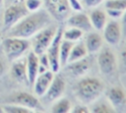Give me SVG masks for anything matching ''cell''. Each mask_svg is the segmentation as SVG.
I'll use <instances>...</instances> for the list:
<instances>
[{
	"instance_id": "cell-33",
	"label": "cell",
	"mask_w": 126,
	"mask_h": 113,
	"mask_svg": "<svg viewBox=\"0 0 126 113\" xmlns=\"http://www.w3.org/2000/svg\"><path fill=\"white\" fill-rule=\"evenodd\" d=\"M22 1H24V0H4V7L15 4V3H19V2H22Z\"/></svg>"
},
{
	"instance_id": "cell-11",
	"label": "cell",
	"mask_w": 126,
	"mask_h": 113,
	"mask_svg": "<svg viewBox=\"0 0 126 113\" xmlns=\"http://www.w3.org/2000/svg\"><path fill=\"white\" fill-rule=\"evenodd\" d=\"M65 88H66V84H65L64 79L60 75H57L55 73V75L53 77V80H52L49 87L47 88V90H46V92L44 93L43 96L49 102L55 101L63 95V93L65 91Z\"/></svg>"
},
{
	"instance_id": "cell-27",
	"label": "cell",
	"mask_w": 126,
	"mask_h": 113,
	"mask_svg": "<svg viewBox=\"0 0 126 113\" xmlns=\"http://www.w3.org/2000/svg\"><path fill=\"white\" fill-rule=\"evenodd\" d=\"M24 3H25V6L30 13L39 10L42 6L41 0H24Z\"/></svg>"
},
{
	"instance_id": "cell-13",
	"label": "cell",
	"mask_w": 126,
	"mask_h": 113,
	"mask_svg": "<svg viewBox=\"0 0 126 113\" xmlns=\"http://www.w3.org/2000/svg\"><path fill=\"white\" fill-rule=\"evenodd\" d=\"M67 25L69 27H75L81 30H83L84 32H89L92 31L93 26L91 24V20L90 17L81 12H74V14L69 15V17L67 18Z\"/></svg>"
},
{
	"instance_id": "cell-20",
	"label": "cell",
	"mask_w": 126,
	"mask_h": 113,
	"mask_svg": "<svg viewBox=\"0 0 126 113\" xmlns=\"http://www.w3.org/2000/svg\"><path fill=\"white\" fill-rule=\"evenodd\" d=\"M88 54L89 53L87 51L85 43L83 41H81V40L77 41V42L74 43V45H73V47L71 49V52H70V55H69V58H68V63L83 59V58L87 57Z\"/></svg>"
},
{
	"instance_id": "cell-38",
	"label": "cell",
	"mask_w": 126,
	"mask_h": 113,
	"mask_svg": "<svg viewBox=\"0 0 126 113\" xmlns=\"http://www.w3.org/2000/svg\"><path fill=\"white\" fill-rule=\"evenodd\" d=\"M1 24L3 25V19H2V15H0V26H1Z\"/></svg>"
},
{
	"instance_id": "cell-21",
	"label": "cell",
	"mask_w": 126,
	"mask_h": 113,
	"mask_svg": "<svg viewBox=\"0 0 126 113\" xmlns=\"http://www.w3.org/2000/svg\"><path fill=\"white\" fill-rule=\"evenodd\" d=\"M75 42L63 39L61 40L60 43V51H59V61H60V65L61 67H65L68 63V58L71 52V49L73 47Z\"/></svg>"
},
{
	"instance_id": "cell-10",
	"label": "cell",
	"mask_w": 126,
	"mask_h": 113,
	"mask_svg": "<svg viewBox=\"0 0 126 113\" xmlns=\"http://www.w3.org/2000/svg\"><path fill=\"white\" fill-rule=\"evenodd\" d=\"M122 36L121 26L117 20L107 21L103 29H102V37L103 40L106 41L109 45H117L120 42Z\"/></svg>"
},
{
	"instance_id": "cell-14",
	"label": "cell",
	"mask_w": 126,
	"mask_h": 113,
	"mask_svg": "<svg viewBox=\"0 0 126 113\" xmlns=\"http://www.w3.org/2000/svg\"><path fill=\"white\" fill-rule=\"evenodd\" d=\"M11 76L19 84L28 85V75H27V63L26 58H19L12 62L11 66Z\"/></svg>"
},
{
	"instance_id": "cell-35",
	"label": "cell",
	"mask_w": 126,
	"mask_h": 113,
	"mask_svg": "<svg viewBox=\"0 0 126 113\" xmlns=\"http://www.w3.org/2000/svg\"><path fill=\"white\" fill-rule=\"evenodd\" d=\"M4 70H5V68H4V64H3V62L0 60V77L3 75Z\"/></svg>"
},
{
	"instance_id": "cell-5",
	"label": "cell",
	"mask_w": 126,
	"mask_h": 113,
	"mask_svg": "<svg viewBox=\"0 0 126 113\" xmlns=\"http://www.w3.org/2000/svg\"><path fill=\"white\" fill-rule=\"evenodd\" d=\"M4 8L5 10L2 14V19H3V27L6 31L30 13L26 8L24 1L6 6Z\"/></svg>"
},
{
	"instance_id": "cell-37",
	"label": "cell",
	"mask_w": 126,
	"mask_h": 113,
	"mask_svg": "<svg viewBox=\"0 0 126 113\" xmlns=\"http://www.w3.org/2000/svg\"><path fill=\"white\" fill-rule=\"evenodd\" d=\"M4 7V0H0V10Z\"/></svg>"
},
{
	"instance_id": "cell-29",
	"label": "cell",
	"mask_w": 126,
	"mask_h": 113,
	"mask_svg": "<svg viewBox=\"0 0 126 113\" xmlns=\"http://www.w3.org/2000/svg\"><path fill=\"white\" fill-rule=\"evenodd\" d=\"M69 7L74 12H81L83 11V4L81 3V0H68Z\"/></svg>"
},
{
	"instance_id": "cell-26",
	"label": "cell",
	"mask_w": 126,
	"mask_h": 113,
	"mask_svg": "<svg viewBox=\"0 0 126 113\" xmlns=\"http://www.w3.org/2000/svg\"><path fill=\"white\" fill-rule=\"evenodd\" d=\"M105 9L110 8V9H116L120 11H125L126 10V0H106L104 3Z\"/></svg>"
},
{
	"instance_id": "cell-25",
	"label": "cell",
	"mask_w": 126,
	"mask_h": 113,
	"mask_svg": "<svg viewBox=\"0 0 126 113\" xmlns=\"http://www.w3.org/2000/svg\"><path fill=\"white\" fill-rule=\"evenodd\" d=\"M4 112L6 113H32V110L16 103H9L3 106Z\"/></svg>"
},
{
	"instance_id": "cell-4",
	"label": "cell",
	"mask_w": 126,
	"mask_h": 113,
	"mask_svg": "<svg viewBox=\"0 0 126 113\" xmlns=\"http://www.w3.org/2000/svg\"><path fill=\"white\" fill-rule=\"evenodd\" d=\"M56 30H57V28L55 26L49 25L43 28L42 29H40L39 31H37L34 35L31 37L32 38L31 40L32 50L37 55L46 52L51 41L53 40Z\"/></svg>"
},
{
	"instance_id": "cell-31",
	"label": "cell",
	"mask_w": 126,
	"mask_h": 113,
	"mask_svg": "<svg viewBox=\"0 0 126 113\" xmlns=\"http://www.w3.org/2000/svg\"><path fill=\"white\" fill-rule=\"evenodd\" d=\"M71 112L72 113H89L91 112V110L86 104H79V105H76L75 107H72Z\"/></svg>"
},
{
	"instance_id": "cell-23",
	"label": "cell",
	"mask_w": 126,
	"mask_h": 113,
	"mask_svg": "<svg viewBox=\"0 0 126 113\" xmlns=\"http://www.w3.org/2000/svg\"><path fill=\"white\" fill-rule=\"evenodd\" d=\"M72 104L68 98L60 97L55 100L54 104L51 107V112L53 113H69L71 112Z\"/></svg>"
},
{
	"instance_id": "cell-36",
	"label": "cell",
	"mask_w": 126,
	"mask_h": 113,
	"mask_svg": "<svg viewBox=\"0 0 126 113\" xmlns=\"http://www.w3.org/2000/svg\"><path fill=\"white\" fill-rule=\"evenodd\" d=\"M121 18H122V24L126 27V10L123 12V15H122V17H121Z\"/></svg>"
},
{
	"instance_id": "cell-6",
	"label": "cell",
	"mask_w": 126,
	"mask_h": 113,
	"mask_svg": "<svg viewBox=\"0 0 126 113\" xmlns=\"http://www.w3.org/2000/svg\"><path fill=\"white\" fill-rule=\"evenodd\" d=\"M9 103H16L19 105H22L26 108H29L32 112H42L44 111V108L41 104V102L38 100V97L36 95H33L27 91H18L10 95L7 99Z\"/></svg>"
},
{
	"instance_id": "cell-9",
	"label": "cell",
	"mask_w": 126,
	"mask_h": 113,
	"mask_svg": "<svg viewBox=\"0 0 126 113\" xmlns=\"http://www.w3.org/2000/svg\"><path fill=\"white\" fill-rule=\"evenodd\" d=\"M97 64L100 72L104 75H112L117 68V60L113 51L108 47H101L97 57Z\"/></svg>"
},
{
	"instance_id": "cell-28",
	"label": "cell",
	"mask_w": 126,
	"mask_h": 113,
	"mask_svg": "<svg viewBox=\"0 0 126 113\" xmlns=\"http://www.w3.org/2000/svg\"><path fill=\"white\" fill-rule=\"evenodd\" d=\"M105 13L107 15V18H110L111 20H119L123 15V11L116 10V9H110V8H106Z\"/></svg>"
},
{
	"instance_id": "cell-19",
	"label": "cell",
	"mask_w": 126,
	"mask_h": 113,
	"mask_svg": "<svg viewBox=\"0 0 126 113\" xmlns=\"http://www.w3.org/2000/svg\"><path fill=\"white\" fill-rule=\"evenodd\" d=\"M89 17H90L93 28L96 31L102 30L105 24L107 23V15L103 10H100V9L93 10Z\"/></svg>"
},
{
	"instance_id": "cell-24",
	"label": "cell",
	"mask_w": 126,
	"mask_h": 113,
	"mask_svg": "<svg viewBox=\"0 0 126 113\" xmlns=\"http://www.w3.org/2000/svg\"><path fill=\"white\" fill-rule=\"evenodd\" d=\"M91 111L94 113H113L115 112V108L109 103L108 100L107 101L101 100L94 104Z\"/></svg>"
},
{
	"instance_id": "cell-3",
	"label": "cell",
	"mask_w": 126,
	"mask_h": 113,
	"mask_svg": "<svg viewBox=\"0 0 126 113\" xmlns=\"http://www.w3.org/2000/svg\"><path fill=\"white\" fill-rule=\"evenodd\" d=\"M2 46L7 59L13 62L23 57L31 47V41L27 38L7 36L2 41Z\"/></svg>"
},
{
	"instance_id": "cell-30",
	"label": "cell",
	"mask_w": 126,
	"mask_h": 113,
	"mask_svg": "<svg viewBox=\"0 0 126 113\" xmlns=\"http://www.w3.org/2000/svg\"><path fill=\"white\" fill-rule=\"evenodd\" d=\"M38 63L39 65H42L43 67H45L46 69L50 70V64H49V59L47 57V54L44 52V53H41L38 55Z\"/></svg>"
},
{
	"instance_id": "cell-17",
	"label": "cell",
	"mask_w": 126,
	"mask_h": 113,
	"mask_svg": "<svg viewBox=\"0 0 126 113\" xmlns=\"http://www.w3.org/2000/svg\"><path fill=\"white\" fill-rule=\"evenodd\" d=\"M107 100L116 109L126 105V92L120 86H113L107 91Z\"/></svg>"
},
{
	"instance_id": "cell-7",
	"label": "cell",
	"mask_w": 126,
	"mask_h": 113,
	"mask_svg": "<svg viewBox=\"0 0 126 113\" xmlns=\"http://www.w3.org/2000/svg\"><path fill=\"white\" fill-rule=\"evenodd\" d=\"M46 12L58 22H64L70 15L68 0H43Z\"/></svg>"
},
{
	"instance_id": "cell-39",
	"label": "cell",
	"mask_w": 126,
	"mask_h": 113,
	"mask_svg": "<svg viewBox=\"0 0 126 113\" xmlns=\"http://www.w3.org/2000/svg\"><path fill=\"white\" fill-rule=\"evenodd\" d=\"M0 113H4V109H3V106H0Z\"/></svg>"
},
{
	"instance_id": "cell-18",
	"label": "cell",
	"mask_w": 126,
	"mask_h": 113,
	"mask_svg": "<svg viewBox=\"0 0 126 113\" xmlns=\"http://www.w3.org/2000/svg\"><path fill=\"white\" fill-rule=\"evenodd\" d=\"M66 68L73 76H75V77H83L89 72L90 63H89L88 59L85 57L83 59L68 63L66 65Z\"/></svg>"
},
{
	"instance_id": "cell-34",
	"label": "cell",
	"mask_w": 126,
	"mask_h": 113,
	"mask_svg": "<svg viewBox=\"0 0 126 113\" xmlns=\"http://www.w3.org/2000/svg\"><path fill=\"white\" fill-rule=\"evenodd\" d=\"M121 58H122V62L124 64V66L126 67V49L121 52Z\"/></svg>"
},
{
	"instance_id": "cell-12",
	"label": "cell",
	"mask_w": 126,
	"mask_h": 113,
	"mask_svg": "<svg viewBox=\"0 0 126 113\" xmlns=\"http://www.w3.org/2000/svg\"><path fill=\"white\" fill-rule=\"evenodd\" d=\"M54 75H55V73L51 70H47V71L37 75V77L35 78V81L32 85L34 95H36L37 97L44 95V93L46 92L47 88L49 87V85L53 80Z\"/></svg>"
},
{
	"instance_id": "cell-40",
	"label": "cell",
	"mask_w": 126,
	"mask_h": 113,
	"mask_svg": "<svg viewBox=\"0 0 126 113\" xmlns=\"http://www.w3.org/2000/svg\"><path fill=\"white\" fill-rule=\"evenodd\" d=\"M0 37H1V32H0Z\"/></svg>"
},
{
	"instance_id": "cell-16",
	"label": "cell",
	"mask_w": 126,
	"mask_h": 113,
	"mask_svg": "<svg viewBox=\"0 0 126 113\" xmlns=\"http://www.w3.org/2000/svg\"><path fill=\"white\" fill-rule=\"evenodd\" d=\"M85 46L89 54H94L98 52L103 44V37L97 31H89L85 37Z\"/></svg>"
},
{
	"instance_id": "cell-2",
	"label": "cell",
	"mask_w": 126,
	"mask_h": 113,
	"mask_svg": "<svg viewBox=\"0 0 126 113\" xmlns=\"http://www.w3.org/2000/svg\"><path fill=\"white\" fill-rule=\"evenodd\" d=\"M104 90V85L101 80L94 77L83 78L76 85V95L83 103L94 102L99 98Z\"/></svg>"
},
{
	"instance_id": "cell-8",
	"label": "cell",
	"mask_w": 126,
	"mask_h": 113,
	"mask_svg": "<svg viewBox=\"0 0 126 113\" xmlns=\"http://www.w3.org/2000/svg\"><path fill=\"white\" fill-rule=\"evenodd\" d=\"M62 31L63 29L61 28H57L53 40L51 41L49 47L45 52L49 59L50 70L53 71L54 73H58L61 68L60 61H59V51H60V43L62 40Z\"/></svg>"
},
{
	"instance_id": "cell-32",
	"label": "cell",
	"mask_w": 126,
	"mask_h": 113,
	"mask_svg": "<svg viewBox=\"0 0 126 113\" xmlns=\"http://www.w3.org/2000/svg\"><path fill=\"white\" fill-rule=\"evenodd\" d=\"M104 0H83V3L89 8H95L100 5Z\"/></svg>"
},
{
	"instance_id": "cell-22",
	"label": "cell",
	"mask_w": 126,
	"mask_h": 113,
	"mask_svg": "<svg viewBox=\"0 0 126 113\" xmlns=\"http://www.w3.org/2000/svg\"><path fill=\"white\" fill-rule=\"evenodd\" d=\"M84 31L75 28V27H69L65 30L62 31V38L72 41V42H77L80 41L83 36H84Z\"/></svg>"
},
{
	"instance_id": "cell-1",
	"label": "cell",
	"mask_w": 126,
	"mask_h": 113,
	"mask_svg": "<svg viewBox=\"0 0 126 113\" xmlns=\"http://www.w3.org/2000/svg\"><path fill=\"white\" fill-rule=\"evenodd\" d=\"M51 25V17L44 9L31 12L7 30V36L31 38L43 28Z\"/></svg>"
},
{
	"instance_id": "cell-15",
	"label": "cell",
	"mask_w": 126,
	"mask_h": 113,
	"mask_svg": "<svg viewBox=\"0 0 126 113\" xmlns=\"http://www.w3.org/2000/svg\"><path fill=\"white\" fill-rule=\"evenodd\" d=\"M26 63H27V75H28V81L29 85H32L35 78L38 75V55L35 54L32 50L29 51L27 57H26Z\"/></svg>"
}]
</instances>
